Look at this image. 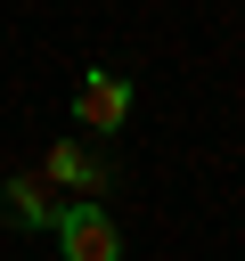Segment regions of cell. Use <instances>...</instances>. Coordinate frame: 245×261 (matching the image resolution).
<instances>
[{"mask_svg":"<svg viewBox=\"0 0 245 261\" xmlns=\"http://www.w3.org/2000/svg\"><path fill=\"white\" fill-rule=\"evenodd\" d=\"M57 245H65V261H122V228L106 204H65Z\"/></svg>","mask_w":245,"mask_h":261,"instance_id":"obj_3","label":"cell"},{"mask_svg":"<svg viewBox=\"0 0 245 261\" xmlns=\"http://www.w3.org/2000/svg\"><path fill=\"white\" fill-rule=\"evenodd\" d=\"M0 220L8 228H57L65 220V196L41 171H16V179H0Z\"/></svg>","mask_w":245,"mask_h":261,"instance_id":"obj_4","label":"cell"},{"mask_svg":"<svg viewBox=\"0 0 245 261\" xmlns=\"http://www.w3.org/2000/svg\"><path fill=\"white\" fill-rule=\"evenodd\" d=\"M41 179L65 196L74 188V204H106V188H114V163L98 155V147H82V139H57L49 155H41Z\"/></svg>","mask_w":245,"mask_h":261,"instance_id":"obj_1","label":"cell"},{"mask_svg":"<svg viewBox=\"0 0 245 261\" xmlns=\"http://www.w3.org/2000/svg\"><path fill=\"white\" fill-rule=\"evenodd\" d=\"M74 122H82L90 139H114V130L131 122V82H122L114 65H90L82 90H74Z\"/></svg>","mask_w":245,"mask_h":261,"instance_id":"obj_2","label":"cell"}]
</instances>
